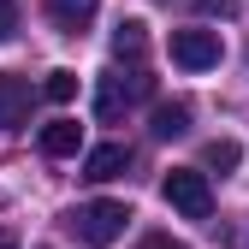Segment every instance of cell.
<instances>
[{
  "label": "cell",
  "mask_w": 249,
  "mask_h": 249,
  "mask_svg": "<svg viewBox=\"0 0 249 249\" xmlns=\"http://www.w3.org/2000/svg\"><path fill=\"white\" fill-rule=\"evenodd\" d=\"M160 196L172 213H184V220H208L213 213V190H208V172L202 166H172L166 184H160Z\"/></svg>",
  "instance_id": "1"
},
{
  "label": "cell",
  "mask_w": 249,
  "mask_h": 249,
  "mask_svg": "<svg viewBox=\"0 0 249 249\" xmlns=\"http://www.w3.org/2000/svg\"><path fill=\"white\" fill-rule=\"evenodd\" d=\"M30 107H36V89H30V77H0V131H18V124H30Z\"/></svg>",
  "instance_id": "4"
},
{
  "label": "cell",
  "mask_w": 249,
  "mask_h": 249,
  "mask_svg": "<svg viewBox=\"0 0 249 249\" xmlns=\"http://www.w3.org/2000/svg\"><path fill=\"white\" fill-rule=\"evenodd\" d=\"M124 166H131V148H124V142H101V148L83 154V178H89V184H107V178H119Z\"/></svg>",
  "instance_id": "5"
},
{
  "label": "cell",
  "mask_w": 249,
  "mask_h": 249,
  "mask_svg": "<svg viewBox=\"0 0 249 249\" xmlns=\"http://www.w3.org/2000/svg\"><path fill=\"white\" fill-rule=\"evenodd\" d=\"M196 6H202V12H220V18H226V12H231V0H196Z\"/></svg>",
  "instance_id": "14"
},
{
  "label": "cell",
  "mask_w": 249,
  "mask_h": 249,
  "mask_svg": "<svg viewBox=\"0 0 249 249\" xmlns=\"http://www.w3.org/2000/svg\"><path fill=\"white\" fill-rule=\"evenodd\" d=\"M237 160H243V148H237L231 137H213V142L202 148V166H220V172H231Z\"/></svg>",
  "instance_id": "10"
},
{
  "label": "cell",
  "mask_w": 249,
  "mask_h": 249,
  "mask_svg": "<svg viewBox=\"0 0 249 249\" xmlns=\"http://www.w3.org/2000/svg\"><path fill=\"white\" fill-rule=\"evenodd\" d=\"M137 249H184V243H172V237H142Z\"/></svg>",
  "instance_id": "13"
},
{
  "label": "cell",
  "mask_w": 249,
  "mask_h": 249,
  "mask_svg": "<svg viewBox=\"0 0 249 249\" xmlns=\"http://www.w3.org/2000/svg\"><path fill=\"white\" fill-rule=\"evenodd\" d=\"M184 131H190V107H184V101H160V107H154V137H160V142H172Z\"/></svg>",
  "instance_id": "9"
},
{
  "label": "cell",
  "mask_w": 249,
  "mask_h": 249,
  "mask_svg": "<svg viewBox=\"0 0 249 249\" xmlns=\"http://www.w3.org/2000/svg\"><path fill=\"white\" fill-rule=\"evenodd\" d=\"M0 249H18V237H12V231H0Z\"/></svg>",
  "instance_id": "15"
},
{
  "label": "cell",
  "mask_w": 249,
  "mask_h": 249,
  "mask_svg": "<svg viewBox=\"0 0 249 249\" xmlns=\"http://www.w3.org/2000/svg\"><path fill=\"white\" fill-rule=\"evenodd\" d=\"M42 95H48L53 107H66V101L77 95V71H48V83H42Z\"/></svg>",
  "instance_id": "11"
},
{
  "label": "cell",
  "mask_w": 249,
  "mask_h": 249,
  "mask_svg": "<svg viewBox=\"0 0 249 249\" xmlns=\"http://www.w3.org/2000/svg\"><path fill=\"white\" fill-rule=\"evenodd\" d=\"M124 220H131V208L124 202H83L77 213H71V231L83 237V243H113V237H124Z\"/></svg>",
  "instance_id": "2"
},
{
  "label": "cell",
  "mask_w": 249,
  "mask_h": 249,
  "mask_svg": "<svg viewBox=\"0 0 249 249\" xmlns=\"http://www.w3.org/2000/svg\"><path fill=\"white\" fill-rule=\"evenodd\" d=\"M172 66L213 71V66H220V30H178V36H172Z\"/></svg>",
  "instance_id": "3"
},
{
  "label": "cell",
  "mask_w": 249,
  "mask_h": 249,
  "mask_svg": "<svg viewBox=\"0 0 249 249\" xmlns=\"http://www.w3.org/2000/svg\"><path fill=\"white\" fill-rule=\"evenodd\" d=\"M95 12H101V0H48V18L66 30V36H77V30L95 18Z\"/></svg>",
  "instance_id": "8"
},
{
  "label": "cell",
  "mask_w": 249,
  "mask_h": 249,
  "mask_svg": "<svg viewBox=\"0 0 249 249\" xmlns=\"http://www.w3.org/2000/svg\"><path fill=\"white\" fill-rule=\"evenodd\" d=\"M77 148H83V124H71V119H53L42 131V154L48 160H66V154H77Z\"/></svg>",
  "instance_id": "6"
},
{
  "label": "cell",
  "mask_w": 249,
  "mask_h": 249,
  "mask_svg": "<svg viewBox=\"0 0 249 249\" xmlns=\"http://www.w3.org/2000/svg\"><path fill=\"white\" fill-rule=\"evenodd\" d=\"M18 30V0H0V42H12Z\"/></svg>",
  "instance_id": "12"
},
{
  "label": "cell",
  "mask_w": 249,
  "mask_h": 249,
  "mask_svg": "<svg viewBox=\"0 0 249 249\" xmlns=\"http://www.w3.org/2000/svg\"><path fill=\"white\" fill-rule=\"evenodd\" d=\"M142 53H148V24H142V18H124V24L113 30V59L142 66Z\"/></svg>",
  "instance_id": "7"
}]
</instances>
